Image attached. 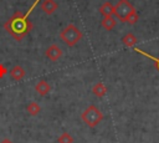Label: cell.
I'll list each match as a JSON object with an SVG mask.
<instances>
[{
	"label": "cell",
	"mask_w": 159,
	"mask_h": 143,
	"mask_svg": "<svg viewBox=\"0 0 159 143\" xmlns=\"http://www.w3.org/2000/svg\"><path fill=\"white\" fill-rule=\"evenodd\" d=\"M41 0H35L32 2V5L30 6V9L22 14L20 11H16L5 24H4V27L5 30L17 41L22 40L31 30H32V24L27 20V17L30 16V14L32 12V10L36 7V5L40 2Z\"/></svg>",
	"instance_id": "obj_1"
},
{
	"label": "cell",
	"mask_w": 159,
	"mask_h": 143,
	"mask_svg": "<svg viewBox=\"0 0 159 143\" xmlns=\"http://www.w3.org/2000/svg\"><path fill=\"white\" fill-rule=\"evenodd\" d=\"M60 37L67 46H75L81 39H82V32L81 30L75 25V24H68L60 34Z\"/></svg>",
	"instance_id": "obj_2"
},
{
	"label": "cell",
	"mask_w": 159,
	"mask_h": 143,
	"mask_svg": "<svg viewBox=\"0 0 159 143\" xmlns=\"http://www.w3.org/2000/svg\"><path fill=\"white\" fill-rule=\"evenodd\" d=\"M81 118H82V121H83L88 127L93 128V127H96L99 122H102V119H103V113L99 111L98 107H96L94 104H91V106H88V107L82 112Z\"/></svg>",
	"instance_id": "obj_3"
},
{
	"label": "cell",
	"mask_w": 159,
	"mask_h": 143,
	"mask_svg": "<svg viewBox=\"0 0 159 143\" xmlns=\"http://www.w3.org/2000/svg\"><path fill=\"white\" fill-rule=\"evenodd\" d=\"M134 6L132 5V2H129V0H119L116 5H114V11L113 15L120 21V22H125L127 17L130 15L132 11H134Z\"/></svg>",
	"instance_id": "obj_4"
},
{
	"label": "cell",
	"mask_w": 159,
	"mask_h": 143,
	"mask_svg": "<svg viewBox=\"0 0 159 143\" xmlns=\"http://www.w3.org/2000/svg\"><path fill=\"white\" fill-rule=\"evenodd\" d=\"M46 57L51 61H57L61 56H62V50L56 45V44H52L50 45L47 48H46V52H45Z\"/></svg>",
	"instance_id": "obj_5"
},
{
	"label": "cell",
	"mask_w": 159,
	"mask_h": 143,
	"mask_svg": "<svg viewBox=\"0 0 159 143\" xmlns=\"http://www.w3.org/2000/svg\"><path fill=\"white\" fill-rule=\"evenodd\" d=\"M57 7H58V5H57L56 0H43L41 2V10L47 15L53 14L57 10Z\"/></svg>",
	"instance_id": "obj_6"
},
{
	"label": "cell",
	"mask_w": 159,
	"mask_h": 143,
	"mask_svg": "<svg viewBox=\"0 0 159 143\" xmlns=\"http://www.w3.org/2000/svg\"><path fill=\"white\" fill-rule=\"evenodd\" d=\"M25 75H26V72H25V70H24L20 65L14 66V67L11 68V71H10V76H11V78L15 80V81L22 80V78L25 77Z\"/></svg>",
	"instance_id": "obj_7"
},
{
	"label": "cell",
	"mask_w": 159,
	"mask_h": 143,
	"mask_svg": "<svg viewBox=\"0 0 159 143\" xmlns=\"http://www.w3.org/2000/svg\"><path fill=\"white\" fill-rule=\"evenodd\" d=\"M50 90H51V87H50L48 82H46L45 80L39 81V82L36 83V86H35V91H36L40 96H46V95L50 92Z\"/></svg>",
	"instance_id": "obj_8"
},
{
	"label": "cell",
	"mask_w": 159,
	"mask_h": 143,
	"mask_svg": "<svg viewBox=\"0 0 159 143\" xmlns=\"http://www.w3.org/2000/svg\"><path fill=\"white\" fill-rule=\"evenodd\" d=\"M113 11H114V5H112L109 1H106L101 5L99 7V14L103 15V17L106 16H112L113 15Z\"/></svg>",
	"instance_id": "obj_9"
},
{
	"label": "cell",
	"mask_w": 159,
	"mask_h": 143,
	"mask_svg": "<svg viewBox=\"0 0 159 143\" xmlns=\"http://www.w3.org/2000/svg\"><path fill=\"white\" fill-rule=\"evenodd\" d=\"M116 24H117V21H116V19H114L113 16H106V17H103L102 21H101L102 27L106 29L107 31L113 30V29L116 27Z\"/></svg>",
	"instance_id": "obj_10"
},
{
	"label": "cell",
	"mask_w": 159,
	"mask_h": 143,
	"mask_svg": "<svg viewBox=\"0 0 159 143\" xmlns=\"http://www.w3.org/2000/svg\"><path fill=\"white\" fill-rule=\"evenodd\" d=\"M92 92H93V95H94L96 97L101 98V97H103V96L107 93V87H106V85H104L103 82H97V83L93 86Z\"/></svg>",
	"instance_id": "obj_11"
},
{
	"label": "cell",
	"mask_w": 159,
	"mask_h": 143,
	"mask_svg": "<svg viewBox=\"0 0 159 143\" xmlns=\"http://www.w3.org/2000/svg\"><path fill=\"white\" fill-rule=\"evenodd\" d=\"M137 37L132 34V32H128V34H125L123 37H122V42H123V45L124 46H127V47H133L135 44H137Z\"/></svg>",
	"instance_id": "obj_12"
},
{
	"label": "cell",
	"mask_w": 159,
	"mask_h": 143,
	"mask_svg": "<svg viewBox=\"0 0 159 143\" xmlns=\"http://www.w3.org/2000/svg\"><path fill=\"white\" fill-rule=\"evenodd\" d=\"M134 51H135V52H138L139 55H142V56H144V57L149 58L150 61H153L154 66H155V67H157V70L159 71V57H155V56H153V55H150V53H148V52H145V51H143L142 48H138V47H134Z\"/></svg>",
	"instance_id": "obj_13"
},
{
	"label": "cell",
	"mask_w": 159,
	"mask_h": 143,
	"mask_svg": "<svg viewBox=\"0 0 159 143\" xmlns=\"http://www.w3.org/2000/svg\"><path fill=\"white\" fill-rule=\"evenodd\" d=\"M26 111H27V113H29L30 116H36V114H39V112L41 111V107H40V104H39L37 102H31V103L26 107Z\"/></svg>",
	"instance_id": "obj_14"
},
{
	"label": "cell",
	"mask_w": 159,
	"mask_h": 143,
	"mask_svg": "<svg viewBox=\"0 0 159 143\" xmlns=\"http://www.w3.org/2000/svg\"><path fill=\"white\" fill-rule=\"evenodd\" d=\"M57 142H58V143H73V137H72L70 133L63 132V133L58 137Z\"/></svg>",
	"instance_id": "obj_15"
},
{
	"label": "cell",
	"mask_w": 159,
	"mask_h": 143,
	"mask_svg": "<svg viewBox=\"0 0 159 143\" xmlns=\"http://www.w3.org/2000/svg\"><path fill=\"white\" fill-rule=\"evenodd\" d=\"M138 19H139V15H138V12L134 10V11H132L130 15L127 17V21H125V22H128L129 25H134L135 22H138Z\"/></svg>",
	"instance_id": "obj_16"
},
{
	"label": "cell",
	"mask_w": 159,
	"mask_h": 143,
	"mask_svg": "<svg viewBox=\"0 0 159 143\" xmlns=\"http://www.w3.org/2000/svg\"><path fill=\"white\" fill-rule=\"evenodd\" d=\"M7 72H9V71H7V68L5 67V65L0 63V78H2Z\"/></svg>",
	"instance_id": "obj_17"
},
{
	"label": "cell",
	"mask_w": 159,
	"mask_h": 143,
	"mask_svg": "<svg viewBox=\"0 0 159 143\" xmlns=\"http://www.w3.org/2000/svg\"><path fill=\"white\" fill-rule=\"evenodd\" d=\"M0 143H12L11 141H9V139H4L2 142H0Z\"/></svg>",
	"instance_id": "obj_18"
}]
</instances>
